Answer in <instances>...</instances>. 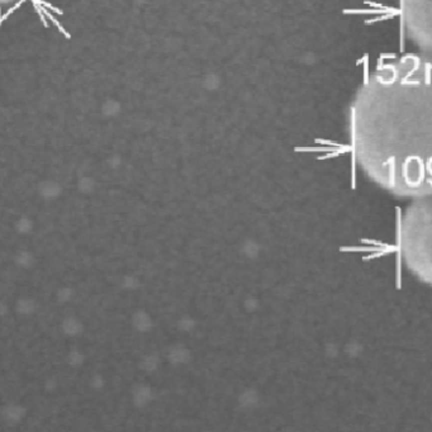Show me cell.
<instances>
[{"label":"cell","instance_id":"3","mask_svg":"<svg viewBox=\"0 0 432 432\" xmlns=\"http://www.w3.org/2000/svg\"><path fill=\"white\" fill-rule=\"evenodd\" d=\"M401 16L420 55L432 60V0H401Z\"/></svg>","mask_w":432,"mask_h":432},{"label":"cell","instance_id":"4","mask_svg":"<svg viewBox=\"0 0 432 432\" xmlns=\"http://www.w3.org/2000/svg\"><path fill=\"white\" fill-rule=\"evenodd\" d=\"M34 6H37V8H39V9H41V10H42V11H43V14H44V15H46V16H47V18H49V19H51V22H52V23H53V24H55V25H56V27H57V28H58V30H60V32H61V33H62V34H63V36H65V37H66V38H70V34H68V33H67V32H66V29H65V28H63V27H62V25H61V24H60V22H58V20H57V19H56V18H55V16H53V15H52V14H51V13H48V11H47V10H46V8H44V6H43V5H38V4H34Z\"/></svg>","mask_w":432,"mask_h":432},{"label":"cell","instance_id":"1","mask_svg":"<svg viewBox=\"0 0 432 432\" xmlns=\"http://www.w3.org/2000/svg\"><path fill=\"white\" fill-rule=\"evenodd\" d=\"M349 134L374 183L400 197L431 194V58L407 53L378 63L351 99Z\"/></svg>","mask_w":432,"mask_h":432},{"label":"cell","instance_id":"5","mask_svg":"<svg viewBox=\"0 0 432 432\" xmlns=\"http://www.w3.org/2000/svg\"><path fill=\"white\" fill-rule=\"evenodd\" d=\"M33 4H38V5H43L44 8L51 9V10L55 11L56 14H60V15H62V14H63V11L61 10V9L56 8V6H53L52 4L47 3V1H44V0H33Z\"/></svg>","mask_w":432,"mask_h":432},{"label":"cell","instance_id":"6","mask_svg":"<svg viewBox=\"0 0 432 432\" xmlns=\"http://www.w3.org/2000/svg\"><path fill=\"white\" fill-rule=\"evenodd\" d=\"M34 8H36L37 13H38L39 16H41V20H42V23H43L44 27H48V24H47V22H46V18H44V15H43V11H42L39 8H37V6H34Z\"/></svg>","mask_w":432,"mask_h":432},{"label":"cell","instance_id":"2","mask_svg":"<svg viewBox=\"0 0 432 432\" xmlns=\"http://www.w3.org/2000/svg\"><path fill=\"white\" fill-rule=\"evenodd\" d=\"M403 263L432 285V193L415 198L403 216L400 233Z\"/></svg>","mask_w":432,"mask_h":432}]
</instances>
